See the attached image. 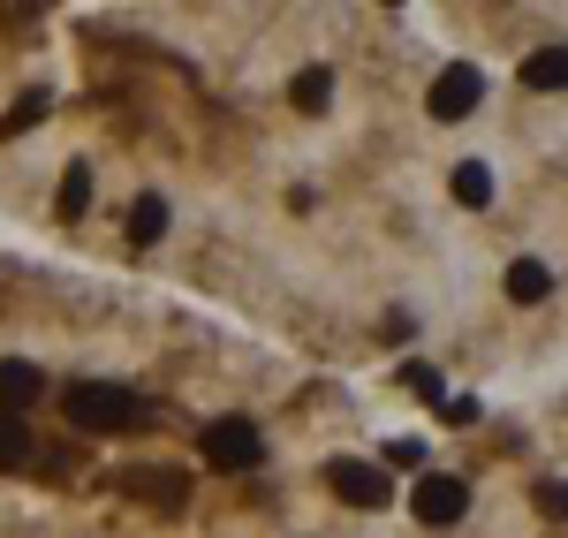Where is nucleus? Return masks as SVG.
I'll use <instances>...</instances> for the list:
<instances>
[{
	"instance_id": "nucleus-1",
	"label": "nucleus",
	"mask_w": 568,
	"mask_h": 538,
	"mask_svg": "<svg viewBox=\"0 0 568 538\" xmlns=\"http://www.w3.org/2000/svg\"><path fill=\"white\" fill-rule=\"evenodd\" d=\"M61 409H69V425H84V433H144V425H152V403H136L130 387H114V379H77V387L61 395Z\"/></svg>"
},
{
	"instance_id": "nucleus-2",
	"label": "nucleus",
	"mask_w": 568,
	"mask_h": 538,
	"mask_svg": "<svg viewBox=\"0 0 568 538\" xmlns=\"http://www.w3.org/2000/svg\"><path fill=\"white\" fill-rule=\"evenodd\" d=\"M197 448H205V463H220V470H258L265 463V440H258L251 417H213Z\"/></svg>"
},
{
	"instance_id": "nucleus-3",
	"label": "nucleus",
	"mask_w": 568,
	"mask_h": 538,
	"mask_svg": "<svg viewBox=\"0 0 568 538\" xmlns=\"http://www.w3.org/2000/svg\"><path fill=\"white\" fill-rule=\"evenodd\" d=\"M326 486L349 500V508H387L394 500V478H387V463H356V455H342L334 470H326Z\"/></svg>"
},
{
	"instance_id": "nucleus-4",
	"label": "nucleus",
	"mask_w": 568,
	"mask_h": 538,
	"mask_svg": "<svg viewBox=\"0 0 568 538\" xmlns=\"http://www.w3.org/2000/svg\"><path fill=\"white\" fill-rule=\"evenodd\" d=\"M463 508H470V486L463 478H417V494H409V516L417 524H433V531H447V524H463Z\"/></svg>"
},
{
	"instance_id": "nucleus-5",
	"label": "nucleus",
	"mask_w": 568,
	"mask_h": 538,
	"mask_svg": "<svg viewBox=\"0 0 568 538\" xmlns=\"http://www.w3.org/2000/svg\"><path fill=\"white\" fill-rule=\"evenodd\" d=\"M478 99H485V77L470 69V61L439 69V84H433V122H463V114H470Z\"/></svg>"
},
{
	"instance_id": "nucleus-6",
	"label": "nucleus",
	"mask_w": 568,
	"mask_h": 538,
	"mask_svg": "<svg viewBox=\"0 0 568 538\" xmlns=\"http://www.w3.org/2000/svg\"><path fill=\"white\" fill-rule=\"evenodd\" d=\"M31 403H45V372H39V364H23V357H0V409L23 417Z\"/></svg>"
},
{
	"instance_id": "nucleus-7",
	"label": "nucleus",
	"mask_w": 568,
	"mask_h": 538,
	"mask_svg": "<svg viewBox=\"0 0 568 538\" xmlns=\"http://www.w3.org/2000/svg\"><path fill=\"white\" fill-rule=\"evenodd\" d=\"M524 84L530 91H568V39H554V45H538L524 61Z\"/></svg>"
},
{
	"instance_id": "nucleus-8",
	"label": "nucleus",
	"mask_w": 568,
	"mask_h": 538,
	"mask_svg": "<svg viewBox=\"0 0 568 538\" xmlns=\"http://www.w3.org/2000/svg\"><path fill=\"white\" fill-rule=\"evenodd\" d=\"M39 463V440H31V425L16 417V409H0V470H31Z\"/></svg>"
},
{
	"instance_id": "nucleus-9",
	"label": "nucleus",
	"mask_w": 568,
	"mask_h": 538,
	"mask_svg": "<svg viewBox=\"0 0 568 538\" xmlns=\"http://www.w3.org/2000/svg\"><path fill=\"white\" fill-rule=\"evenodd\" d=\"M130 494L160 500V508H182V500H190V478H182V470H130Z\"/></svg>"
},
{
	"instance_id": "nucleus-10",
	"label": "nucleus",
	"mask_w": 568,
	"mask_h": 538,
	"mask_svg": "<svg viewBox=\"0 0 568 538\" xmlns=\"http://www.w3.org/2000/svg\"><path fill=\"white\" fill-rule=\"evenodd\" d=\"M53 213H61V221H84L91 213V160H69V175L53 190Z\"/></svg>"
},
{
	"instance_id": "nucleus-11",
	"label": "nucleus",
	"mask_w": 568,
	"mask_h": 538,
	"mask_svg": "<svg viewBox=\"0 0 568 538\" xmlns=\"http://www.w3.org/2000/svg\"><path fill=\"white\" fill-rule=\"evenodd\" d=\"M546 288H554V273L538 266V258H516V266H508V296H516V304H538Z\"/></svg>"
},
{
	"instance_id": "nucleus-12",
	"label": "nucleus",
	"mask_w": 568,
	"mask_h": 538,
	"mask_svg": "<svg viewBox=\"0 0 568 538\" xmlns=\"http://www.w3.org/2000/svg\"><path fill=\"white\" fill-rule=\"evenodd\" d=\"M39 122H45V91H23V99L0 114V136H31Z\"/></svg>"
},
{
	"instance_id": "nucleus-13",
	"label": "nucleus",
	"mask_w": 568,
	"mask_h": 538,
	"mask_svg": "<svg viewBox=\"0 0 568 538\" xmlns=\"http://www.w3.org/2000/svg\"><path fill=\"white\" fill-rule=\"evenodd\" d=\"M168 235V197H136L130 213V243H160Z\"/></svg>"
},
{
	"instance_id": "nucleus-14",
	"label": "nucleus",
	"mask_w": 568,
	"mask_h": 538,
	"mask_svg": "<svg viewBox=\"0 0 568 538\" xmlns=\"http://www.w3.org/2000/svg\"><path fill=\"white\" fill-rule=\"evenodd\" d=\"M447 190H455V197H463V205H493V175H485V160H463V168H455V182H447Z\"/></svg>"
},
{
	"instance_id": "nucleus-15",
	"label": "nucleus",
	"mask_w": 568,
	"mask_h": 538,
	"mask_svg": "<svg viewBox=\"0 0 568 538\" xmlns=\"http://www.w3.org/2000/svg\"><path fill=\"white\" fill-rule=\"evenodd\" d=\"M288 99H296V106H304V114H318V106H326V99H334V77H326V69H304V77H296V84H288Z\"/></svg>"
},
{
	"instance_id": "nucleus-16",
	"label": "nucleus",
	"mask_w": 568,
	"mask_h": 538,
	"mask_svg": "<svg viewBox=\"0 0 568 538\" xmlns=\"http://www.w3.org/2000/svg\"><path fill=\"white\" fill-rule=\"evenodd\" d=\"M402 379H409V387H417V395H425V403H447V387H439V372H433V364H402Z\"/></svg>"
},
{
	"instance_id": "nucleus-17",
	"label": "nucleus",
	"mask_w": 568,
	"mask_h": 538,
	"mask_svg": "<svg viewBox=\"0 0 568 538\" xmlns=\"http://www.w3.org/2000/svg\"><path fill=\"white\" fill-rule=\"evenodd\" d=\"M439 417H447V425H478V403H470V395H447Z\"/></svg>"
},
{
	"instance_id": "nucleus-18",
	"label": "nucleus",
	"mask_w": 568,
	"mask_h": 538,
	"mask_svg": "<svg viewBox=\"0 0 568 538\" xmlns=\"http://www.w3.org/2000/svg\"><path fill=\"white\" fill-rule=\"evenodd\" d=\"M538 508H546V516H568V486H561V478L538 486Z\"/></svg>"
}]
</instances>
